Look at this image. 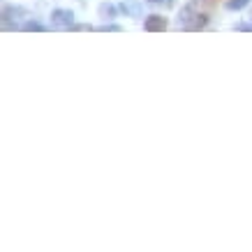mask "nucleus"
<instances>
[{
  "label": "nucleus",
  "mask_w": 252,
  "mask_h": 252,
  "mask_svg": "<svg viewBox=\"0 0 252 252\" xmlns=\"http://www.w3.org/2000/svg\"><path fill=\"white\" fill-rule=\"evenodd\" d=\"M167 19L164 16H160V14H151L148 19H146V23H144V28L148 32H162V31H167Z\"/></svg>",
  "instance_id": "obj_1"
},
{
  "label": "nucleus",
  "mask_w": 252,
  "mask_h": 252,
  "mask_svg": "<svg viewBox=\"0 0 252 252\" xmlns=\"http://www.w3.org/2000/svg\"><path fill=\"white\" fill-rule=\"evenodd\" d=\"M56 23H61V26H72L74 21V14L69 12V9H54V14H51Z\"/></svg>",
  "instance_id": "obj_2"
},
{
  "label": "nucleus",
  "mask_w": 252,
  "mask_h": 252,
  "mask_svg": "<svg viewBox=\"0 0 252 252\" xmlns=\"http://www.w3.org/2000/svg\"><path fill=\"white\" fill-rule=\"evenodd\" d=\"M250 5V0H227V9L236 12V9H243Z\"/></svg>",
  "instance_id": "obj_3"
},
{
  "label": "nucleus",
  "mask_w": 252,
  "mask_h": 252,
  "mask_svg": "<svg viewBox=\"0 0 252 252\" xmlns=\"http://www.w3.org/2000/svg\"><path fill=\"white\" fill-rule=\"evenodd\" d=\"M99 12L107 16V19H111V14H114L116 9H114V5H102V7H99Z\"/></svg>",
  "instance_id": "obj_4"
},
{
  "label": "nucleus",
  "mask_w": 252,
  "mask_h": 252,
  "mask_svg": "<svg viewBox=\"0 0 252 252\" xmlns=\"http://www.w3.org/2000/svg\"><path fill=\"white\" fill-rule=\"evenodd\" d=\"M23 31H44V28H42V26H39V23L31 21V23H26V26H23Z\"/></svg>",
  "instance_id": "obj_5"
},
{
  "label": "nucleus",
  "mask_w": 252,
  "mask_h": 252,
  "mask_svg": "<svg viewBox=\"0 0 252 252\" xmlns=\"http://www.w3.org/2000/svg\"><path fill=\"white\" fill-rule=\"evenodd\" d=\"M204 2H206V5H215V2H218V0H204Z\"/></svg>",
  "instance_id": "obj_6"
},
{
  "label": "nucleus",
  "mask_w": 252,
  "mask_h": 252,
  "mask_svg": "<svg viewBox=\"0 0 252 252\" xmlns=\"http://www.w3.org/2000/svg\"><path fill=\"white\" fill-rule=\"evenodd\" d=\"M151 2H160V0H151Z\"/></svg>",
  "instance_id": "obj_7"
}]
</instances>
